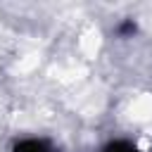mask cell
I'll use <instances>...</instances> for the list:
<instances>
[{"mask_svg": "<svg viewBox=\"0 0 152 152\" xmlns=\"http://www.w3.org/2000/svg\"><path fill=\"white\" fill-rule=\"evenodd\" d=\"M14 152H59L52 142L48 140H40V138H28V140H21L17 142Z\"/></svg>", "mask_w": 152, "mask_h": 152, "instance_id": "cell-1", "label": "cell"}, {"mask_svg": "<svg viewBox=\"0 0 152 152\" xmlns=\"http://www.w3.org/2000/svg\"><path fill=\"white\" fill-rule=\"evenodd\" d=\"M104 152H140V150L128 140H114V142H109L104 147Z\"/></svg>", "mask_w": 152, "mask_h": 152, "instance_id": "cell-2", "label": "cell"}]
</instances>
